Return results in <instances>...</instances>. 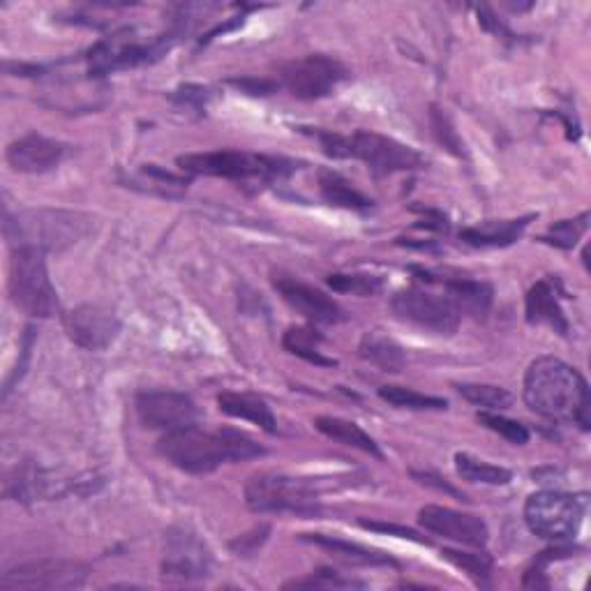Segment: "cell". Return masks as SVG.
Wrapping results in <instances>:
<instances>
[{"label": "cell", "mask_w": 591, "mask_h": 591, "mask_svg": "<svg viewBox=\"0 0 591 591\" xmlns=\"http://www.w3.org/2000/svg\"><path fill=\"white\" fill-rule=\"evenodd\" d=\"M158 453L176 469L188 474H211L222 465L266 455V448L236 430H201L197 423L167 432Z\"/></svg>", "instance_id": "cell-1"}, {"label": "cell", "mask_w": 591, "mask_h": 591, "mask_svg": "<svg viewBox=\"0 0 591 591\" xmlns=\"http://www.w3.org/2000/svg\"><path fill=\"white\" fill-rule=\"evenodd\" d=\"M525 402L538 416L576 423L589 430V387L584 377L561 358H536L525 374Z\"/></svg>", "instance_id": "cell-2"}, {"label": "cell", "mask_w": 591, "mask_h": 591, "mask_svg": "<svg viewBox=\"0 0 591 591\" xmlns=\"http://www.w3.org/2000/svg\"><path fill=\"white\" fill-rule=\"evenodd\" d=\"M313 135L319 139L326 156L338 160H361L379 176L425 167V158L419 150L377 133L358 130L353 135H336V133H313Z\"/></svg>", "instance_id": "cell-3"}, {"label": "cell", "mask_w": 591, "mask_h": 591, "mask_svg": "<svg viewBox=\"0 0 591 591\" xmlns=\"http://www.w3.org/2000/svg\"><path fill=\"white\" fill-rule=\"evenodd\" d=\"M178 167L194 176H215L229 181H260L273 183L294 171V162L282 158L256 156L245 150H213V152H192L176 160Z\"/></svg>", "instance_id": "cell-4"}, {"label": "cell", "mask_w": 591, "mask_h": 591, "mask_svg": "<svg viewBox=\"0 0 591 591\" xmlns=\"http://www.w3.org/2000/svg\"><path fill=\"white\" fill-rule=\"evenodd\" d=\"M10 298L25 315L49 319L59 313V296L49 279L44 250L35 245H17L10 260Z\"/></svg>", "instance_id": "cell-5"}, {"label": "cell", "mask_w": 591, "mask_h": 591, "mask_svg": "<svg viewBox=\"0 0 591 591\" xmlns=\"http://www.w3.org/2000/svg\"><path fill=\"white\" fill-rule=\"evenodd\" d=\"M587 499L559 490L536 493L525 504V523L531 534L546 541L563 543L580 531L584 520Z\"/></svg>", "instance_id": "cell-6"}, {"label": "cell", "mask_w": 591, "mask_h": 591, "mask_svg": "<svg viewBox=\"0 0 591 591\" xmlns=\"http://www.w3.org/2000/svg\"><path fill=\"white\" fill-rule=\"evenodd\" d=\"M245 504L254 513H298L317 516L319 502L310 485L282 474L252 476L245 485Z\"/></svg>", "instance_id": "cell-7"}, {"label": "cell", "mask_w": 591, "mask_h": 591, "mask_svg": "<svg viewBox=\"0 0 591 591\" xmlns=\"http://www.w3.org/2000/svg\"><path fill=\"white\" fill-rule=\"evenodd\" d=\"M6 226H17L19 245H35L40 250H63L84 239L91 229V220L63 211H31Z\"/></svg>", "instance_id": "cell-8"}, {"label": "cell", "mask_w": 591, "mask_h": 591, "mask_svg": "<svg viewBox=\"0 0 591 591\" xmlns=\"http://www.w3.org/2000/svg\"><path fill=\"white\" fill-rule=\"evenodd\" d=\"M347 67L326 54H310L292 61L279 72V86L298 99H321L340 86Z\"/></svg>", "instance_id": "cell-9"}, {"label": "cell", "mask_w": 591, "mask_h": 591, "mask_svg": "<svg viewBox=\"0 0 591 591\" xmlns=\"http://www.w3.org/2000/svg\"><path fill=\"white\" fill-rule=\"evenodd\" d=\"M391 307L398 319L432 330L436 336H453L460 328V313L446 296H434L430 292L411 287L398 292L391 300Z\"/></svg>", "instance_id": "cell-10"}, {"label": "cell", "mask_w": 591, "mask_h": 591, "mask_svg": "<svg viewBox=\"0 0 591 591\" xmlns=\"http://www.w3.org/2000/svg\"><path fill=\"white\" fill-rule=\"evenodd\" d=\"M88 567L80 561L40 559L8 571L0 578V589H76L86 582Z\"/></svg>", "instance_id": "cell-11"}, {"label": "cell", "mask_w": 591, "mask_h": 591, "mask_svg": "<svg viewBox=\"0 0 591 591\" xmlns=\"http://www.w3.org/2000/svg\"><path fill=\"white\" fill-rule=\"evenodd\" d=\"M70 340L86 351H102L116 342L120 319L105 305H80L65 317Z\"/></svg>", "instance_id": "cell-12"}, {"label": "cell", "mask_w": 591, "mask_h": 591, "mask_svg": "<svg viewBox=\"0 0 591 591\" xmlns=\"http://www.w3.org/2000/svg\"><path fill=\"white\" fill-rule=\"evenodd\" d=\"M139 421L150 430L173 432L197 423L199 409L194 400L176 391H148L137 398Z\"/></svg>", "instance_id": "cell-13"}, {"label": "cell", "mask_w": 591, "mask_h": 591, "mask_svg": "<svg viewBox=\"0 0 591 591\" xmlns=\"http://www.w3.org/2000/svg\"><path fill=\"white\" fill-rule=\"evenodd\" d=\"M419 523L423 529L451 538L455 543L472 546V548H483L490 538V529H487L485 520L472 513H460L446 506H425L419 510Z\"/></svg>", "instance_id": "cell-14"}, {"label": "cell", "mask_w": 591, "mask_h": 591, "mask_svg": "<svg viewBox=\"0 0 591 591\" xmlns=\"http://www.w3.org/2000/svg\"><path fill=\"white\" fill-rule=\"evenodd\" d=\"M273 287L277 294L285 298L289 307H294L296 313H300L305 319H310L313 324H340L345 321V310L326 296L324 292L305 285V282L289 277V275H273Z\"/></svg>", "instance_id": "cell-15"}, {"label": "cell", "mask_w": 591, "mask_h": 591, "mask_svg": "<svg viewBox=\"0 0 591 591\" xmlns=\"http://www.w3.org/2000/svg\"><path fill=\"white\" fill-rule=\"evenodd\" d=\"M211 555L199 538L190 531L169 534L167 555L162 561L165 578L176 580H199L209 576Z\"/></svg>", "instance_id": "cell-16"}, {"label": "cell", "mask_w": 591, "mask_h": 591, "mask_svg": "<svg viewBox=\"0 0 591 591\" xmlns=\"http://www.w3.org/2000/svg\"><path fill=\"white\" fill-rule=\"evenodd\" d=\"M67 146L42 135H25L8 146V165L19 173H44L59 167Z\"/></svg>", "instance_id": "cell-17"}, {"label": "cell", "mask_w": 591, "mask_h": 591, "mask_svg": "<svg viewBox=\"0 0 591 591\" xmlns=\"http://www.w3.org/2000/svg\"><path fill=\"white\" fill-rule=\"evenodd\" d=\"M561 282L557 277H546L529 289L527 294V321L529 324H546L559 336L569 333V319L561 310Z\"/></svg>", "instance_id": "cell-18"}, {"label": "cell", "mask_w": 591, "mask_h": 591, "mask_svg": "<svg viewBox=\"0 0 591 591\" xmlns=\"http://www.w3.org/2000/svg\"><path fill=\"white\" fill-rule=\"evenodd\" d=\"M531 220L534 215L518 220H485L476 226L462 229L460 239L472 247H506L525 234V229L529 226Z\"/></svg>", "instance_id": "cell-19"}, {"label": "cell", "mask_w": 591, "mask_h": 591, "mask_svg": "<svg viewBox=\"0 0 591 591\" xmlns=\"http://www.w3.org/2000/svg\"><path fill=\"white\" fill-rule=\"evenodd\" d=\"M446 298L453 303L455 310L469 315L474 319H485L493 305V287L478 279H446L444 282Z\"/></svg>", "instance_id": "cell-20"}, {"label": "cell", "mask_w": 591, "mask_h": 591, "mask_svg": "<svg viewBox=\"0 0 591 591\" xmlns=\"http://www.w3.org/2000/svg\"><path fill=\"white\" fill-rule=\"evenodd\" d=\"M218 407H220L222 414H226L231 419L250 421L254 425H260L268 434L277 432L275 414L271 411V407L266 404V400L260 398V395L226 391V393L218 395Z\"/></svg>", "instance_id": "cell-21"}, {"label": "cell", "mask_w": 591, "mask_h": 591, "mask_svg": "<svg viewBox=\"0 0 591 591\" xmlns=\"http://www.w3.org/2000/svg\"><path fill=\"white\" fill-rule=\"evenodd\" d=\"M358 353H361L363 361L377 366L383 372H400L407 366L404 349L393 338L383 336L381 330L366 333Z\"/></svg>", "instance_id": "cell-22"}, {"label": "cell", "mask_w": 591, "mask_h": 591, "mask_svg": "<svg viewBox=\"0 0 591 591\" xmlns=\"http://www.w3.org/2000/svg\"><path fill=\"white\" fill-rule=\"evenodd\" d=\"M319 190L321 197L333 203L340 205V209L349 211H370L372 209V199H368L361 190H356L353 183H349L345 176L330 169L319 171Z\"/></svg>", "instance_id": "cell-23"}, {"label": "cell", "mask_w": 591, "mask_h": 591, "mask_svg": "<svg viewBox=\"0 0 591 591\" xmlns=\"http://www.w3.org/2000/svg\"><path fill=\"white\" fill-rule=\"evenodd\" d=\"M315 428L326 434L328 440L338 442L342 446H351V448H358L363 453H370V455H377L381 457V451L377 446V442L372 440V436L363 430L358 428L356 423L347 421V419H338V416H319L315 421Z\"/></svg>", "instance_id": "cell-24"}, {"label": "cell", "mask_w": 591, "mask_h": 591, "mask_svg": "<svg viewBox=\"0 0 591 591\" xmlns=\"http://www.w3.org/2000/svg\"><path fill=\"white\" fill-rule=\"evenodd\" d=\"M303 541H310L319 548H326L349 563H363V567H387V563H391V567H395V561L391 557L379 555V552L368 550L363 546L342 541V538H330L324 534H303Z\"/></svg>", "instance_id": "cell-25"}, {"label": "cell", "mask_w": 591, "mask_h": 591, "mask_svg": "<svg viewBox=\"0 0 591 591\" xmlns=\"http://www.w3.org/2000/svg\"><path fill=\"white\" fill-rule=\"evenodd\" d=\"M321 342H324V336H321V333H317L315 328H310V326H292L285 333V338H282V345H285V349L289 353L303 358V361L315 363V366H324V368L336 366V361H333V358H326L321 353Z\"/></svg>", "instance_id": "cell-26"}, {"label": "cell", "mask_w": 591, "mask_h": 591, "mask_svg": "<svg viewBox=\"0 0 591 591\" xmlns=\"http://www.w3.org/2000/svg\"><path fill=\"white\" fill-rule=\"evenodd\" d=\"M455 469L457 474L469 481V483H483V485H506L510 481V472L490 462L478 460L469 453H457L455 455Z\"/></svg>", "instance_id": "cell-27"}, {"label": "cell", "mask_w": 591, "mask_h": 591, "mask_svg": "<svg viewBox=\"0 0 591 591\" xmlns=\"http://www.w3.org/2000/svg\"><path fill=\"white\" fill-rule=\"evenodd\" d=\"M379 398L398 409H414V411H442L448 407V402L442 398L423 395L404 387H381Z\"/></svg>", "instance_id": "cell-28"}, {"label": "cell", "mask_w": 591, "mask_h": 591, "mask_svg": "<svg viewBox=\"0 0 591 591\" xmlns=\"http://www.w3.org/2000/svg\"><path fill=\"white\" fill-rule=\"evenodd\" d=\"M457 393L469 400L483 411H504L513 404V395L502 387H490V383H460Z\"/></svg>", "instance_id": "cell-29"}, {"label": "cell", "mask_w": 591, "mask_h": 591, "mask_svg": "<svg viewBox=\"0 0 591 591\" xmlns=\"http://www.w3.org/2000/svg\"><path fill=\"white\" fill-rule=\"evenodd\" d=\"M328 287L342 294L374 296L381 292L383 282L381 277L366 275V273H336V275H328Z\"/></svg>", "instance_id": "cell-30"}, {"label": "cell", "mask_w": 591, "mask_h": 591, "mask_svg": "<svg viewBox=\"0 0 591 591\" xmlns=\"http://www.w3.org/2000/svg\"><path fill=\"white\" fill-rule=\"evenodd\" d=\"M476 419L487 430H493V432L502 434L504 440H508L510 444L525 446L529 442V430L523 423H518V421H510V419L502 416L499 411H478Z\"/></svg>", "instance_id": "cell-31"}, {"label": "cell", "mask_w": 591, "mask_h": 591, "mask_svg": "<svg viewBox=\"0 0 591 591\" xmlns=\"http://www.w3.org/2000/svg\"><path fill=\"white\" fill-rule=\"evenodd\" d=\"M587 226H589V213H582L576 220H561L548 229V234L541 236V241L550 243L555 247H561V250H571L580 241Z\"/></svg>", "instance_id": "cell-32"}, {"label": "cell", "mask_w": 591, "mask_h": 591, "mask_svg": "<svg viewBox=\"0 0 591 591\" xmlns=\"http://www.w3.org/2000/svg\"><path fill=\"white\" fill-rule=\"evenodd\" d=\"M444 559H448L453 567L462 569L465 573H469L474 580H485L493 571V557L490 555H476V552H457V550H444L442 552Z\"/></svg>", "instance_id": "cell-33"}, {"label": "cell", "mask_w": 591, "mask_h": 591, "mask_svg": "<svg viewBox=\"0 0 591 591\" xmlns=\"http://www.w3.org/2000/svg\"><path fill=\"white\" fill-rule=\"evenodd\" d=\"M351 587H366V584L351 578H342L340 573L328 571V569H319L313 576L292 580L285 584V589H351Z\"/></svg>", "instance_id": "cell-34"}, {"label": "cell", "mask_w": 591, "mask_h": 591, "mask_svg": "<svg viewBox=\"0 0 591 591\" xmlns=\"http://www.w3.org/2000/svg\"><path fill=\"white\" fill-rule=\"evenodd\" d=\"M430 118H432L434 135H436V139H440V144H444V148H448L453 156L465 158V144H462L460 135L455 133L451 118L442 109H432Z\"/></svg>", "instance_id": "cell-35"}, {"label": "cell", "mask_w": 591, "mask_h": 591, "mask_svg": "<svg viewBox=\"0 0 591 591\" xmlns=\"http://www.w3.org/2000/svg\"><path fill=\"white\" fill-rule=\"evenodd\" d=\"M361 527H366L370 531H381V534H391L398 538H407V541H414V543H428L425 538H421L414 529H407V527H398V525H389V523H368V520H361Z\"/></svg>", "instance_id": "cell-36"}, {"label": "cell", "mask_w": 591, "mask_h": 591, "mask_svg": "<svg viewBox=\"0 0 591 591\" xmlns=\"http://www.w3.org/2000/svg\"><path fill=\"white\" fill-rule=\"evenodd\" d=\"M231 84L243 88L250 95H268L279 86V84L266 82V80H252V76H247V80H231Z\"/></svg>", "instance_id": "cell-37"}]
</instances>
